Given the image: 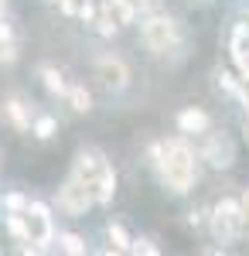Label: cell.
I'll return each instance as SVG.
<instances>
[{
	"label": "cell",
	"mask_w": 249,
	"mask_h": 256,
	"mask_svg": "<svg viewBox=\"0 0 249 256\" xmlns=\"http://www.w3.org/2000/svg\"><path fill=\"white\" fill-rule=\"evenodd\" d=\"M202 174V158L194 154V147L188 144V137H171L164 140V158L157 164V178L171 195H188L194 188V181Z\"/></svg>",
	"instance_id": "obj_1"
},
{
	"label": "cell",
	"mask_w": 249,
	"mask_h": 256,
	"mask_svg": "<svg viewBox=\"0 0 249 256\" xmlns=\"http://www.w3.org/2000/svg\"><path fill=\"white\" fill-rule=\"evenodd\" d=\"M140 41L144 48L150 52L154 58H181L184 55V28L181 20L171 18L168 10H150V14H140Z\"/></svg>",
	"instance_id": "obj_2"
},
{
	"label": "cell",
	"mask_w": 249,
	"mask_h": 256,
	"mask_svg": "<svg viewBox=\"0 0 249 256\" xmlns=\"http://www.w3.org/2000/svg\"><path fill=\"white\" fill-rule=\"evenodd\" d=\"M208 229H212V236H215V242H222V246L239 242V239L246 236V218H242L239 198L222 195L215 202V208H208Z\"/></svg>",
	"instance_id": "obj_3"
},
{
	"label": "cell",
	"mask_w": 249,
	"mask_h": 256,
	"mask_svg": "<svg viewBox=\"0 0 249 256\" xmlns=\"http://www.w3.org/2000/svg\"><path fill=\"white\" fill-rule=\"evenodd\" d=\"M92 72H96V79L106 86V89H113V92H120V89H126L130 86V65L120 58V55H113V52H102V55H96V62H92Z\"/></svg>",
	"instance_id": "obj_4"
},
{
	"label": "cell",
	"mask_w": 249,
	"mask_h": 256,
	"mask_svg": "<svg viewBox=\"0 0 249 256\" xmlns=\"http://www.w3.org/2000/svg\"><path fill=\"white\" fill-rule=\"evenodd\" d=\"M202 137H205V144H202L198 158L205 160L208 168H215V171H229L232 164H236V147H232V140L226 137V134H212V130H205Z\"/></svg>",
	"instance_id": "obj_5"
},
{
	"label": "cell",
	"mask_w": 249,
	"mask_h": 256,
	"mask_svg": "<svg viewBox=\"0 0 249 256\" xmlns=\"http://www.w3.org/2000/svg\"><path fill=\"white\" fill-rule=\"evenodd\" d=\"M24 218H28V229H31V239L41 242L44 250L52 246V239H55V222H52V208L44 205V202H28V208H24Z\"/></svg>",
	"instance_id": "obj_6"
},
{
	"label": "cell",
	"mask_w": 249,
	"mask_h": 256,
	"mask_svg": "<svg viewBox=\"0 0 249 256\" xmlns=\"http://www.w3.org/2000/svg\"><path fill=\"white\" fill-rule=\"evenodd\" d=\"M92 205H96V202H92V192H89L86 184H78L76 178H68V181L58 188V208H62L65 216H86Z\"/></svg>",
	"instance_id": "obj_7"
},
{
	"label": "cell",
	"mask_w": 249,
	"mask_h": 256,
	"mask_svg": "<svg viewBox=\"0 0 249 256\" xmlns=\"http://www.w3.org/2000/svg\"><path fill=\"white\" fill-rule=\"evenodd\" d=\"M102 160H106V154H102V150H96V147L78 150V154H76V164H72V178H76L78 184H86V188L92 192V181H96L99 164H102Z\"/></svg>",
	"instance_id": "obj_8"
},
{
	"label": "cell",
	"mask_w": 249,
	"mask_h": 256,
	"mask_svg": "<svg viewBox=\"0 0 249 256\" xmlns=\"http://www.w3.org/2000/svg\"><path fill=\"white\" fill-rule=\"evenodd\" d=\"M178 130L184 137H202L205 130H212V116L205 110H198V106H188V110L178 113Z\"/></svg>",
	"instance_id": "obj_9"
},
{
	"label": "cell",
	"mask_w": 249,
	"mask_h": 256,
	"mask_svg": "<svg viewBox=\"0 0 249 256\" xmlns=\"http://www.w3.org/2000/svg\"><path fill=\"white\" fill-rule=\"evenodd\" d=\"M113 195H116V171H113L110 160H102L96 181H92V202H96V205H110Z\"/></svg>",
	"instance_id": "obj_10"
},
{
	"label": "cell",
	"mask_w": 249,
	"mask_h": 256,
	"mask_svg": "<svg viewBox=\"0 0 249 256\" xmlns=\"http://www.w3.org/2000/svg\"><path fill=\"white\" fill-rule=\"evenodd\" d=\"M4 120H7L18 134H28V130H31V106H28L20 96L4 99Z\"/></svg>",
	"instance_id": "obj_11"
},
{
	"label": "cell",
	"mask_w": 249,
	"mask_h": 256,
	"mask_svg": "<svg viewBox=\"0 0 249 256\" xmlns=\"http://www.w3.org/2000/svg\"><path fill=\"white\" fill-rule=\"evenodd\" d=\"M38 79H41V86L52 92V96H58V99H65V92H68V82H65V76L58 72L55 65H38Z\"/></svg>",
	"instance_id": "obj_12"
},
{
	"label": "cell",
	"mask_w": 249,
	"mask_h": 256,
	"mask_svg": "<svg viewBox=\"0 0 249 256\" xmlns=\"http://www.w3.org/2000/svg\"><path fill=\"white\" fill-rule=\"evenodd\" d=\"M18 62V38H14V28L0 18V65H14Z\"/></svg>",
	"instance_id": "obj_13"
},
{
	"label": "cell",
	"mask_w": 249,
	"mask_h": 256,
	"mask_svg": "<svg viewBox=\"0 0 249 256\" xmlns=\"http://www.w3.org/2000/svg\"><path fill=\"white\" fill-rule=\"evenodd\" d=\"M102 4H106V10H110V14L120 20V28H126V24H136V18H140V14H136V4H134V0H102Z\"/></svg>",
	"instance_id": "obj_14"
},
{
	"label": "cell",
	"mask_w": 249,
	"mask_h": 256,
	"mask_svg": "<svg viewBox=\"0 0 249 256\" xmlns=\"http://www.w3.org/2000/svg\"><path fill=\"white\" fill-rule=\"evenodd\" d=\"M106 239H110V250L106 253H130V232H126V226H120V222H110L106 226Z\"/></svg>",
	"instance_id": "obj_15"
},
{
	"label": "cell",
	"mask_w": 249,
	"mask_h": 256,
	"mask_svg": "<svg viewBox=\"0 0 249 256\" xmlns=\"http://www.w3.org/2000/svg\"><path fill=\"white\" fill-rule=\"evenodd\" d=\"M92 31H96L99 38L113 41L116 34H120V31H123V28H120V20H116L113 14H110V10H99L96 18H92Z\"/></svg>",
	"instance_id": "obj_16"
},
{
	"label": "cell",
	"mask_w": 249,
	"mask_h": 256,
	"mask_svg": "<svg viewBox=\"0 0 249 256\" xmlns=\"http://www.w3.org/2000/svg\"><path fill=\"white\" fill-rule=\"evenodd\" d=\"M52 242H58V250L68 256H86V239L78 236V232H58Z\"/></svg>",
	"instance_id": "obj_17"
},
{
	"label": "cell",
	"mask_w": 249,
	"mask_h": 256,
	"mask_svg": "<svg viewBox=\"0 0 249 256\" xmlns=\"http://www.w3.org/2000/svg\"><path fill=\"white\" fill-rule=\"evenodd\" d=\"M65 99H68V106H72L76 113H89V110H92V96H89L86 86H68Z\"/></svg>",
	"instance_id": "obj_18"
},
{
	"label": "cell",
	"mask_w": 249,
	"mask_h": 256,
	"mask_svg": "<svg viewBox=\"0 0 249 256\" xmlns=\"http://www.w3.org/2000/svg\"><path fill=\"white\" fill-rule=\"evenodd\" d=\"M218 86H222V89H226L229 96H236V99H242V96L249 92V89H246V82L239 79V76H236L232 68H222V72H218Z\"/></svg>",
	"instance_id": "obj_19"
},
{
	"label": "cell",
	"mask_w": 249,
	"mask_h": 256,
	"mask_svg": "<svg viewBox=\"0 0 249 256\" xmlns=\"http://www.w3.org/2000/svg\"><path fill=\"white\" fill-rule=\"evenodd\" d=\"M4 226H7V232L18 239H31V229H28V218H24V212H7L4 216Z\"/></svg>",
	"instance_id": "obj_20"
},
{
	"label": "cell",
	"mask_w": 249,
	"mask_h": 256,
	"mask_svg": "<svg viewBox=\"0 0 249 256\" xmlns=\"http://www.w3.org/2000/svg\"><path fill=\"white\" fill-rule=\"evenodd\" d=\"M31 134L38 140H52L58 134V120L55 116H38V120H31Z\"/></svg>",
	"instance_id": "obj_21"
},
{
	"label": "cell",
	"mask_w": 249,
	"mask_h": 256,
	"mask_svg": "<svg viewBox=\"0 0 249 256\" xmlns=\"http://www.w3.org/2000/svg\"><path fill=\"white\" fill-rule=\"evenodd\" d=\"M130 253H144V256H157L160 253V246H157V242H154L150 236H136V239H130Z\"/></svg>",
	"instance_id": "obj_22"
},
{
	"label": "cell",
	"mask_w": 249,
	"mask_h": 256,
	"mask_svg": "<svg viewBox=\"0 0 249 256\" xmlns=\"http://www.w3.org/2000/svg\"><path fill=\"white\" fill-rule=\"evenodd\" d=\"M99 14V7H96V0H78V7H76V18L82 20V24H92V18Z\"/></svg>",
	"instance_id": "obj_23"
},
{
	"label": "cell",
	"mask_w": 249,
	"mask_h": 256,
	"mask_svg": "<svg viewBox=\"0 0 249 256\" xmlns=\"http://www.w3.org/2000/svg\"><path fill=\"white\" fill-rule=\"evenodd\" d=\"M4 208L7 212H24L28 208V198L20 195V192H10V195H4Z\"/></svg>",
	"instance_id": "obj_24"
},
{
	"label": "cell",
	"mask_w": 249,
	"mask_h": 256,
	"mask_svg": "<svg viewBox=\"0 0 249 256\" xmlns=\"http://www.w3.org/2000/svg\"><path fill=\"white\" fill-rule=\"evenodd\" d=\"M160 158H164V144H150V147H147V168H150V171H157Z\"/></svg>",
	"instance_id": "obj_25"
},
{
	"label": "cell",
	"mask_w": 249,
	"mask_h": 256,
	"mask_svg": "<svg viewBox=\"0 0 249 256\" xmlns=\"http://www.w3.org/2000/svg\"><path fill=\"white\" fill-rule=\"evenodd\" d=\"M208 222V208H194V212H188V226L192 229H202Z\"/></svg>",
	"instance_id": "obj_26"
},
{
	"label": "cell",
	"mask_w": 249,
	"mask_h": 256,
	"mask_svg": "<svg viewBox=\"0 0 249 256\" xmlns=\"http://www.w3.org/2000/svg\"><path fill=\"white\" fill-rule=\"evenodd\" d=\"M239 205H242V218H246V236H249V188L242 192V198H239Z\"/></svg>",
	"instance_id": "obj_27"
},
{
	"label": "cell",
	"mask_w": 249,
	"mask_h": 256,
	"mask_svg": "<svg viewBox=\"0 0 249 256\" xmlns=\"http://www.w3.org/2000/svg\"><path fill=\"white\" fill-rule=\"evenodd\" d=\"M242 134H246V144H249V120H246V130H242Z\"/></svg>",
	"instance_id": "obj_28"
},
{
	"label": "cell",
	"mask_w": 249,
	"mask_h": 256,
	"mask_svg": "<svg viewBox=\"0 0 249 256\" xmlns=\"http://www.w3.org/2000/svg\"><path fill=\"white\" fill-rule=\"evenodd\" d=\"M246 20H249V7H246Z\"/></svg>",
	"instance_id": "obj_29"
},
{
	"label": "cell",
	"mask_w": 249,
	"mask_h": 256,
	"mask_svg": "<svg viewBox=\"0 0 249 256\" xmlns=\"http://www.w3.org/2000/svg\"><path fill=\"white\" fill-rule=\"evenodd\" d=\"M198 4H208V0H198Z\"/></svg>",
	"instance_id": "obj_30"
}]
</instances>
